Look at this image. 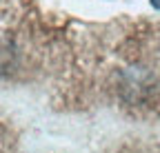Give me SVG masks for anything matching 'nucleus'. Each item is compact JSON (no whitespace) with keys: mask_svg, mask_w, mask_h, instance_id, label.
I'll return each instance as SVG.
<instances>
[{"mask_svg":"<svg viewBox=\"0 0 160 153\" xmlns=\"http://www.w3.org/2000/svg\"><path fill=\"white\" fill-rule=\"evenodd\" d=\"M151 5H153L156 9H160V0H151Z\"/></svg>","mask_w":160,"mask_h":153,"instance_id":"nucleus-1","label":"nucleus"}]
</instances>
